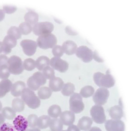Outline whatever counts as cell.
Instances as JSON below:
<instances>
[{
  "instance_id": "cell-38",
  "label": "cell",
  "mask_w": 131,
  "mask_h": 131,
  "mask_svg": "<svg viewBox=\"0 0 131 131\" xmlns=\"http://www.w3.org/2000/svg\"><path fill=\"white\" fill-rule=\"evenodd\" d=\"M10 75V73L7 65L0 67V79L2 80L7 79Z\"/></svg>"
},
{
  "instance_id": "cell-43",
  "label": "cell",
  "mask_w": 131,
  "mask_h": 131,
  "mask_svg": "<svg viewBox=\"0 0 131 131\" xmlns=\"http://www.w3.org/2000/svg\"><path fill=\"white\" fill-rule=\"evenodd\" d=\"M8 59V58L5 55H0V67L5 65H7Z\"/></svg>"
},
{
  "instance_id": "cell-41",
  "label": "cell",
  "mask_w": 131,
  "mask_h": 131,
  "mask_svg": "<svg viewBox=\"0 0 131 131\" xmlns=\"http://www.w3.org/2000/svg\"><path fill=\"white\" fill-rule=\"evenodd\" d=\"M0 131H14V128L8 124H4L0 127Z\"/></svg>"
},
{
  "instance_id": "cell-33",
  "label": "cell",
  "mask_w": 131,
  "mask_h": 131,
  "mask_svg": "<svg viewBox=\"0 0 131 131\" xmlns=\"http://www.w3.org/2000/svg\"><path fill=\"white\" fill-rule=\"evenodd\" d=\"M19 30L21 34L27 35L31 32L32 28L31 25L26 22H24L21 23L19 26Z\"/></svg>"
},
{
  "instance_id": "cell-36",
  "label": "cell",
  "mask_w": 131,
  "mask_h": 131,
  "mask_svg": "<svg viewBox=\"0 0 131 131\" xmlns=\"http://www.w3.org/2000/svg\"><path fill=\"white\" fill-rule=\"evenodd\" d=\"M42 74L46 79L51 80L55 77L54 69L51 67L48 66L42 70Z\"/></svg>"
},
{
  "instance_id": "cell-7",
  "label": "cell",
  "mask_w": 131,
  "mask_h": 131,
  "mask_svg": "<svg viewBox=\"0 0 131 131\" xmlns=\"http://www.w3.org/2000/svg\"><path fill=\"white\" fill-rule=\"evenodd\" d=\"M54 25L51 22H38L33 25L32 31L36 35L40 36L50 34L53 31Z\"/></svg>"
},
{
  "instance_id": "cell-13",
  "label": "cell",
  "mask_w": 131,
  "mask_h": 131,
  "mask_svg": "<svg viewBox=\"0 0 131 131\" xmlns=\"http://www.w3.org/2000/svg\"><path fill=\"white\" fill-rule=\"evenodd\" d=\"M105 127L107 131H125V125L120 120L111 119L105 122Z\"/></svg>"
},
{
  "instance_id": "cell-35",
  "label": "cell",
  "mask_w": 131,
  "mask_h": 131,
  "mask_svg": "<svg viewBox=\"0 0 131 131\" xmlns=\"http://www.w3.org/2000/svg\"><path fill=\"white\" fill-rule=\"evenodd\" d=\"M7 34V35L14 36L17 39L21 38L22 35L19 28L15 26L11 27L8 31Z\"/></svg>"
},
{
  "instance_id": "cell-10",
  "label": "cell",
  "mask_w": 131,
  "mask_h": 131,
  "mask_svg": "<svg viewBox=\"0 0 131 131\" xmlns=\"http://www.w3.org/2000/svg\"><path fill=\"white\" fill-rule=\"evenodd\" d=\"M77 56L84 62L89 63L93 59V52L87 46H81L77 48L76 52Z\"/></svg>"
},
{
  "instance_id": "cell-29",
  "label": "cell",
  "mask_w": 131,
  "mask_h": 131,
  "mask_svg": "<svg viewBox=\"0 0 131 131\" xmlns=\"http://www.w3.org/2000/svg\"><path fill=\"white\" fill-rule=\"evenodd\" d=\"M2 113L5 118L8 120H13L16 117V112L13 108L10 107H6L4 108L2 110Z\"/></svg>"
},
{
  "instance_id": "cell-8",
  "label": "cell",
  "mask_w": 131,
  "mask_h": 131,
  "mask_svg": "<svg viewBox=\"0 0 131 131\" xmlns=\"http://www.w3.org/2000/svg\"><path fill=\"white\" fill-rule=\"evenodd\" d=\"M90 114L94 121L97 124H104L106 117L103 107L101 105H94L90 110Z\"/></svg>"
},
{
  "instance_id": "cell-11",
  "label": "cell",
  "mask_w": 131,
  "mask_h": 131,
  "mask_svg": "<svg viewBox=\"0 0 131 131\" xmlns=\"http://www.w3.org/2000/svg\"><path fill=\"white\" fill-rule=\"evenodd\" d=\"M20 45L25 54L29 56H32L35 54L38 47L36 42L28 39L22 40L21 42Z\"/></svg>"
},
{
  "instance_id": "cell-16",
  "label": "cell",
  "mask_w": 131,
  "mask_h": 131,
  "mask_svg": "<svg viewBox=\"0 0 131 131\" xmlns=\"http://www.w3.org/2000/svg\"><path fill=\"white\" fill-rule=\"evenodd\" d=\"M75 115L71 111H65L61 113L60 120L63 124L66 126L72 125L75 120Z\"/></svg>"
},
{
  "instance_id": "cell-6",
  "label": "cell",
  "mask_w": 131,
  "mask_h": 131,
  "mask_svg": "<svg viewBox=\"0 0 131 131\" xmlns=\"http://www.w3.org/2000/svg\"><path fill=\"white\" fill-rule=\"evenodd\" d=\"M70 110L75 114L82 112L84 108L81 96L78 93H74L71 95L69 100Z\"/></svg>"
},
{
  "instance_id": "cell-3",
  "label": "cell",
  "mask_w": 131,
  "mask_h": 131,
  "mask_svg": "<svg viewBox=\"0 0 131 131\" xmlns=\"http://www.w3.org/2000/svg\"><path fill=\"white\" fill-rule=\"evenodd\" d=\"M46 79L42 73L36 72L28 79L27 85L30 89L36 91L39 89L41 86L46 83Z\"/></svg>"
},
{
  "instance_id": "cell-17",
  "label": "cell",
  "mask_w": 131,
  "mask_h": 131,
  "mask_svg": "<svg viewBox=\"0 0 131 131\" xmlns=\"http://www.w3.org/2000/svg\"><path fill=\"white\" fill-rule=\"evenodd\" d=\"M62 47L64 53L68 55H71L75 53L77 49L76 43L72 40H67L64 42Z\"/></svg>"
},
{
  "instance_id": "cell-40",
  "label": "cell",
  "mask_w": 131,
  "mask_h": 131,
  "mask_svg": "<svg viewBox=\"0 0 131 131\" xmlns=\"http://www.w3.org/2000/svg\"><path fill=\"white\" fill-rule=\"evenodd\" d=\"M17 9V7L14 5H5L3 7V11L6 14H13L16 11Z\"/></svg>"
},
{
  "instance_id": "cell-46",
  "label": "cell",
  "mask_w": 131,
  "mask_h": 131,
  "mask_svg": "<svg viewBox=\"0 0 131 131\" xmlns=\"http://www.w3.org/2000/svg\"><path fill=\"white\" fill-rule=\"evenodd\" d=\"M5 13L4 12L3 10L0 9V22L3 21L5 16Z\"/></svg>"
},
{
  "instance_id": "cell-44",
  "label": "cell",
  "mask_w": 131,
  "mask_h": 131,
  "mask_svg": "<svg viewBox=\"0 0 131 131\" xmlns=\"http://www.w3.org/2000/svg\"><path fill=\"white\" fill-rule=\"evenodd\" d=\"M93 58L97 62L103 63L104 62V59L99 55V54H98V52L96 50H95L93 52Z\"/></svg>"
},
{
  "instance_id": "cell-30",
  "label": "cell",
  "mask_w": 131,
  "mask_h": 131,
  "mask_svg": "<svg viewBox=\"0 0 131 131\" xmlns=\"http://www.w3.org/2000/svg\"><path fill=\"white\" fill-rule=\"evenodd\" d=\"M49 126L52 131H61L63 128V124L60 119L57 118L51 120Z\"/></svg>"
},
{
  "instance_id": "cell-52",
  "label": "cell",
  "mask_w": 131,
  "mask_h": 131,
  "mask_svg": "<svg viewBox=\"0 0 131 131\" xmlns=\"http://www.w3.org/2000/svg\"><path fill=\"white\" fill-rule=\"evenodd\" d=\"M61 131H67V130H62Z\"/></svg>"
},
{
  "instance_id": "cell-12",
  "label": "cell",
  "mask_w": 131,
  "mask_h": 131,
  "mask_svg": "<svg viewBox=\"0 0 131 131\" xmlns=\"http://www.w3.org/2000/svg\"><path fill=\"white\" fill-rule=\"evenodd\" d=\"M50 65L53 69L60 73H65L69 69L68 63L59 57H54L52 58L50 60Z\"/></svg>"
},
{
  "instance_id": "cell-47",
  "label": "cell",
  "mask_w": 131,
  "mask_h": 131,
  "mask_svg": "<svg viewBox=\"0 0 131 131\" xmlns=\"http://www.w3.org/2000/svg\"><path fill=\"white\" fill-rule=\"evenodd\" d=\"M88 131H102L100 128L94 127L91 128Z\"/></svg>"
},
{
  "instance_id": "cell-42",
  "label": "cell",
  "mask_w": 131,
  "mask_h": 131,
  "mask_svg": "<svg viewBox=\"0 0 131 131\" xmlns=\"http://www.w3.org/2000/svg\"><path fill=\"white\" fill-rule=\"evenodd\" d=\"M65 31L66 33L70 35L75 36L78 34V32L74 30L70 26H67L65 28Z\"/></svg>"
},
{
  "instance_id": "cell-37",
  "label": "cell",
  "mask_w": 131,
  "mask_h": 131,
  "mask_svg": "<svg viewBox=\"0 0 131 131\" xmlns=\"http://www.w3.org/2000/svg\"><path fill=\"white\" fill-rule=\"evenodd\" d=\"M38 117L35 114H31L27 118L28 126L31 128H35L37 126Z\"/></svg>"
},
{
  "instance_id": "cell-51",
  "label": "cell",
  "mask_w": 131,
  "mask_h": 131,
  "mask_svg": "<svg viewBox=\"0 0 131 131\" xmlns=\"http://www.w3.org/2000/svg\"><path fill=\"white\" fill-rule=\"evenodd\" d=\"M2 104L1 102L0 101V111L2 109Z\"/></svg>"
},
{
  "instance_id": "cell-14",
  "label": "cell",
  "mask_w": 131,
  "mask_h": 131,
  "mask_svg": "<svg viewBox=\"0 0 131 131\" xmlns=\"http://www.w3.org/2000/svg\"><path fill=\"white\" fill-rule=\"evenodd\" d=\"M2 43L3 52L7 55L10 53L11 52L12 48L15 47L17 44V39L14 36L7 35L4 38Z\"/></svg>"
},
{
  "instance_id": "cell-34",
  "label": "cell",
  "mask_w": 131,
  "mask_h": 131,
  "mask_svg": "<svg viewBox=\"0 0 131 131\" xmlns=\"http://www.w3.org/2000/svg\"><path fill=\"white\" fill-rule=\"evenodd\" d=\"M23 66L24 69L27 71H32L36 67V62L31 58L26 59L24 61Z\"/></svg>"
},
{
  "instance_id": "cell-24",
  "label": "cell",
  "mask_w": 131,
  "mask_h": 131,
  "mask_svg": "<svg viewBox=\"0 0 131 131\" xmlns=\"http://www.w3.org/2000/svg\"><path fill=\"white\" fill-rule=\"evenodd\" d=\"M25 22L31 25H35L38 23L39 20L38 14L35 12L29 11L26 13L24 16Z\"/></svg>"
},
{
  "instance_id": "cell-15",
  "label": "cell",
  "mask_w": 131,
  "mask_h": 131,
  "mask_svg": "<svg viewBox=\"0 0 131 131\" xmlns=\"http://www.w3.org/2000/svg\"><path fill=\"white\" fill-rule=\"evenodd\" d=\"M13 124L14 127L17 131H25L28 127L27 120L20 115H18L15 118Z\"/></svg>"
},
{
  "instance_id": "cell-27",
  "label": "cell",
  "mask_w": 131,
  "mask_h": 131,
  "mask_svg": "<svg viewBox=\"0 0 131 131\" xmlns=\"http://www.w3.org/2000/svg\"><path fill=\"white\" fill-rule=\"evenodd\" d=\"M12 107L15 112H21L24 110V102L22 99L20 98H15L12 101Z\"/></svg>"
},
{
  "instance_id": "cell-9",
  "label": "cell",
  "mask_w": 131,
  "mask_h": 131,
  "mask_svg": "<svg viewBox=\"0 0 131 131\" xmlns=\"http://www.w3.org/2000/svg\"><path fill=\"white\" fill-rule=\"evenodd\" d=\"M109 95L110 93L107 89L101 87L97 90L94 95L93 100L96 105H103L107 103Z\"/></svg>"
},
{
  "instance_id": "cell-32",
  "label": "cell",
  "mask_w": 131,
  "mask_h": 131,
  "mask_svg": "<svg viewBox=\"0 0 131 131\" xmlns=\"http://www.w3.org/2000/svg\"><path fill=\"white\" fill-rule=\"evenodd\" d=\"M94 93V88L92 86H86L81 89L80 94L82 97L86 98L92 96Z\"/></svg>"
},
{
  "instance_id": "cell-21",
  "label": "cell",
  "mask_w": 131,
  "mask_h": 131,
  "mask_svg": "<svg viewBox=\"0 0 131 131\" xmlns=\"http://www.w3.org/2000/svg\"><path fill=\"white\" fill-rule=\"evenodd\" d=\"M12 86V82L8 79L0 82V98L4 97L10 91Z\"/></svg>"
},
{
  "instance_id": "cell-4",
  "label": "cell",
  "mask_w": 131,
  "mask_h": 131,
  "mask_svg": "<svg viewBox=\"0 0 131 131\" xmlns=\"http://www.w3.org/2000/svg\"><path fill=\"white\" fill-rule=\"evenodd\" d=\"M57 42L56 37L52 33L40 36L37 40L38 46L45 49L52 48L56 45Z\"/></svg>"
},
{
  "instance_id": "cell-26",
  "label": "cell",
  "mask_w": 131,
  "mask_h": 131,
  "mask_svg": "<svg viewBox=\"0 0 131 131\" xmlns=\"http://www.w3.org/2000/svg\"><path fill=\"white\" fill-rule=\"evenodd\" d=\"M52 93V90L49 87H42L39 89L38 94L39 99L46 100L51 97Z\"/></svg>"
},
{
  "instance_id": "cell-50",
  "label": "cell",
  "mask_w": 131,
  "mask_h": 131,
  "mask_svg": "<svg viewBox=\"0 0 131 131\" xmlns=\"http://www.w3.org/2000/svg\"><path fill=\"white\" fill-rule=\"evenodd\" d=\"M25 131H41L39 129L37 128H33L32 129H28Z\"/></svg>"
},
{
  "instance_id": "cell-22",
  "label": "cell",
  "mask_w": 131,
  "mask_h": 131,
  "mask_svg": "<svg viewBox=\"0 0 131 131\" xmlns=\"http://www.w3.org/2000/svg\"><path fill=\"white\" fill-rule=\"evenodd\" d=\"M93 123V120L90 117L84 116L79 120L78 127L81 130L87 131L90 128Z\"/></svg>"
},
{
  "instance_id": "cell-20",
  "label": "cell",
  "mask_w": 131,
  "mask_h": 131,
  "mask_svg": "<svg viewBox=\"0 0 131 131\" xmlns=\"http://www.w3.org/2000/svg\"><path fill=\"white\" fill-rule=\"evenodd\" d=\"M64 85V82L61 78L54 77L50 80L49 82V87L53 92L60 91Z\"/></svg>"
},
{
  "instance_id": "cell-28",
  "label": "cell",
  "mask_w": 131,
  "mask_h": 131,
  "mask_svg": "<svg viewBox=\"0 0 131 131\" xmlns=\"http://www.w3.org/2000/svg\"><path fill=\"white\" fill-rule=\"evenodd\" d=\"M61 90V93L63 96H69L74 93L75 90V86L72 83H67L64 84Z\"/></svg>"
},
{
  "instance_id": "cell-49",
  "label": "cell",
  "mask_w": 131,
  "mask_h": 131,
  "mask_svg": "<svg viewBox=\"0 0 131 131\" xmlns=\"http://www.w3.org/2000/svg\"><path fill=\"white\" fill-rule=\"evenodd\" d=\"M3 44L2 42H0V54L3 52Z\"/></svg>"
},
{
  "instance_id": "cell-19",
  "label": "cell",
  "mask_w": 131,
  "mask_h": 131,
  "mask_svg": "<svg viewBox=\"0 0 131 131\" xmlns=\"http://www.w3.org/2000/svg\"><path fill=\"white\" fill-rule=\"evenodd\" d=\"M111 117L114 120H120L124 115L122 105H115L111 107L108 110Z\"/></svg>"
},
{
  "instance_id": "cell-25",
  "label": "cell",
  "mask_w": 131,
  "mask_h": 131,
  "mask_svg": "<svg viewBox=\"0 0 131 131\" xmlns=\"http://www.w3.org/2000/svg\"><path fill=\"white\" fill-rule=\"evenodd\" d=\"M51 120L49 116L42 115L38 118L37 126L40 129H46L49 126Z\"/></svg>"
},
{
  "instance_id": "cell-1",
  "label": "cell",
  "mask_w": 131,
  "mask_h": 131,
  "mask_svg": "<svg viewBox=\"0 0 131 131\" xmlns=\"http://www.w3.org/2000/svg\"><path fill=\"white\" fill-rule=\"evenodd\" d=\"M93 80L98 86L105 88L112 87L115 84V80L112 75L107 73L104 74L98 72L94 74Z\"/></svg>"
},
{
  "instance_id": "cell-48",
  "label": "cell",
  "mask_w": 131,
  "mask_h": 131,
  "mask_svg": "<svg viewBox=\"0 0 131 131\" xmlns=\"http://www.w3.org/2000/svg\"><path fill=\"white\" fill-rule=\"evenodd\" d=\"M5 121V118L2 114H0V125L3 124Z\"/></svg>"
},
{
  "instance_id": "cell-23",
  "label": "cell",
  "mask_w": 131,
  "mask_h": 131,
  "mask_svg": "<svg viewBox=\"0 0 131 131\" xmlns=\"http://www.w3.org/2000/svg\"><path fill=\"white\" fill-rule=\"evenodd\" d=\"M50 60L49 58L45 56L39 57L36 61V67L40 71L43 70L44 68L50 65Z\"/></svg>"
},
{
  "instance_id": "cell-5",
  "label": "cell",
  "mask_w": 131,
  "mask_h": 131,
  "mask_svg": "<svg viewBox=\"0 0 131 131\" xmlns=\"http://www.w3.org/2000/svg\"><path fill=\"white\" fill-rule=\"evenodd\" d=\"M7 66L10 73L14 75L21 74L24 70L21 59L17 56H12L8 59Z\"/></svg>"
},
{
  "instance_id": "cell-45",
  "label": "cell",
  "mask_w": 131,
  "mask_h": 131,
  "mask_svg": "<svg viewBox=\"0 0 131 131\" xmlns=\"http://www.w3.org/2000/svg\"><path fill=\"white\" fill-rule=\"evenodd\" d=\"M67 131H80V129L76 125H70L67 128Z\"/></svg>"
},
{
  "instance_id": "cell-18",
  "label": "cell",
  "mask_w": 131,
  "mask_h": 131,
  "mask_svg": "<svg viewBox=\"0 0 131 131\" xmlns=\"http://www.w3.org/2000/svg\"><path fill=\"white\" fill-rule=\"evenodd\" d=\"M26 88L25 83L23 81H18L12 84L11 93L15 97H18L21 95L24 89Z\"/></svg>"
},
{
  "instance_id": "cell-39",
  "label": "cell",
  "mask_w": 131,
  "mask_h": 131,
  "mask_svg": "<svg viewBox=\"0 0 131 131\" xmlns=\"http://www.w3.org/2000/svg\"><path fill=\"white\" fill-rule=\"evenodd\" d=\"M52 53L55 57L60 58L63 55L64 52L61 46L56 45L53 48Z\"/></svg>"
},
{
  "instance_id": "cell-2",
  "label": "cell",
  "mask_w": 131,
  "mask_h": 131,
  "mask_svg": "<svg viewBox=\"0 0 131 131\" xmlns=\"http://www.w3.org/2000/svg\"><path fill=\"white\" fill-rule=\"evenodd\" d=\"M21 97L24 103L31 109H36L41 105L39 98L36 96L34 91L29 88L24 89L21 94Z\"/></svg>"
},
{
  "instance_id": "cell-31",
  "label": "cell",
  "mask_w": 131,
  "mask_h": 131,
  "mask_svg": "<svg viewBox=\"0 0 131 131\" xmlns=\"http://www.w3.org/2000/svg\"><path fill=\"white\" fill-rule=\"evenodd\" d=\"M48 114L53 118H57L61 114V109L59 105H53L48 109Z\"/></svg>"
}]
</instances>
